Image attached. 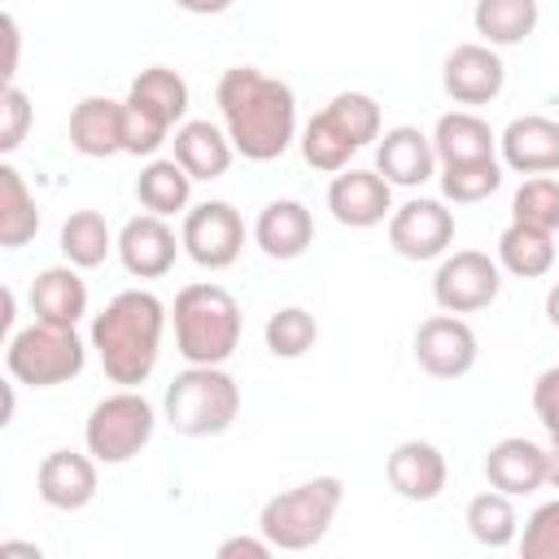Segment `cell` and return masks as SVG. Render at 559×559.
<instances>
[{
  "label": "cell",
  "mask_w": 559,
  "mask_h": 559,
  "mask_svg": "<svg viewBox=\"0 0 559 559\" xmlns=\"http://www.w3.org/2000/svg\"><path fill=\"white\" fill-rule=\"evenodd\" d=\"M70 144L83 157H114V153H122V100L83 96L70 109Z\"/></svg>",
  "instance_id": "obj_23"
},
{
  "label": "cell",
  "mask_w": 559,
  "mask_h": 559,
  "mask_svg": "<svg viewBox=\"0 0 559 559\" xmlns=\"http://www.w3.org/2000/svg\"><path fill=\"white\" fill-rule=\"evenodd\" d=\"M502 188V162L498 157H476V162H450L441 166V192L454 205H476Z\"/></svg>",
  "instance_id": "obj_32"
},
{
  "label": "cell",
  "mask_w": 559,
  "mask_h": 559,
  "mask_svg": "<svg viewBox=\"0 0 559 559\" xmlns=\"http://www.w3.org/2000/svg\"><path fill=\"white\" fill-rule=\"evenodd\" d=\"M450 240H454V214L445 210V201L411 197L406 205H397L389 214V245L411 262L441 258L450 249Z\"/></svg>",
  "instance_id": "obj_10"
},
{
  "label": "cell",
  "mask_w": 559,
  "mask_h": 559,
  "mask_svg": "<svg viewBox=\"0 0 559 559\" xmlns=\"http://www.w3.org/2000/svg\"><path fill=\"white\" fill-rule=\"evenodd\" d=\"M520 555H524V559H559V498H555V502H542V507L524 520Z\"/></svg>",
  "instance_id": "obj_38"
},
{
  "label": "cell",
  "mask_w": 559,
  "mask_h": 559,
  "mask_svg": "<svg viewBox=\"0 0 559 559\" xmlns=\"http://www.w3.org/2000/svg\"><path fill=\"white\" fill-rule=\"evenodd\" d=\"M511 223H528L542 231H559V179L533 175L511 197Z\"/></svg>",
  "instance_id": "obj_35"
},
{
  "label": "cell",
  "mask_w": 559,
  "mask_h": 559,
  "mask_svg": "<svg viewBox=\"0 0 559 559\" xmlns=\"http://www.w3.org/2000/svg\"><path fill=\"white\" fill-rule=\"evenodd\" d=\"M467 533L480 542V546H489V550H502V546H511L515 542V533H520V515H515V507H511V493H502V489H485V493H476L472 502H467Z\"/></svg>",
  "instance_id": "obj_30"
},
{
  "label": "cell",
  "mask_w": 559,
  "mask_h": 559,
  "mask_svg": "<svg viewBox=\"0 0 559 559\" xmlns=\"http://www.w3.org/2000/svg\"><path fill=\"white\" fill-rule=\"evenodd\" d=\"M83 358H87V349H83L79 332L61 328V323H44V319L13 332L9 349H4L9 376L31 389H52V384L74 380L83 371Z\"/></svg>",
  "instance_id": "obj_6"
},
{
  "label": "cell",
  "mask_w": 559,
  "mask_h": 559,
  "mask_svg": "<svg viewBox=\"0 0 559 559\" xmlns=\"http://www.w3.org/2000/svg\"><path fill=\"white\" fill-rule=\"evenodd\" d=\"M179 240H183V253H188L197 266L223 271V266H231V262L240 258V249H245V218H240V210L227 205V201H201V205H192V210L183 214Z\"/></svg>",
  "instance_id": "obj_8"
},
{
  "label": "cell",
  "mask_w": 559,
  "mask_h": 559,
  "mask_svg": "<svg viewBox=\"0 0 559 559\" xmlns=\"http://www.w3.org/2000/svg\"><path fill=\"white\" fill-rule=\"evenodd\" d=\"M4 44H9V57H4V79L13 83V74H17V22H13V13H4Z\"/></svg>",
  "instance_id": "obj_43"
},
{
  "label": "cell",
  "mask_w": 559,
  "mask_h": 559,
  "mask_svg": "<svg viewBox=\"0 0 559 559\" xmlns=\"http://www.w3.org/2000/svg\"><path fill=\"white\" fill-rule=\"evenodd\" d=\"M275 546L266 537H227L218 546V559H266Z\"/></svg>",
  "instance_id": "obj_41"
},
{
  "label": "cell",
  "mask_w": 559,
  "mask_h": 559,
  "mask_svg": "<svg viewBox=\"0 0 559 559\" xmlns=\"http://www.w3.org/2000/svg\"><path fill=\"white\" fill-rule=\"evenodd\" d=\"M26 127H31V100L17 83H9L0 96V153H13L26 140Z\"/></svg>",
  "instance_id": "obj_39"
},
{
  "label": "cell",
  "mask_w": 559,
  "mask_h": 559,
  "mask_svg": "<svg viewBox=\"0 0 559 559\" xmlns=\"http://www.w3.org/2000/svg\"><path fill=\"white\" fill-rule=\"evenodd\" d=\"M533 411L550 437V445H559V367L542 371L537 384H533Z\"/></svg>",
  "instance_id": "obj_40"
},
{
  "label": "cell",
  "mask_w": 559,
  "mask_h": 559,
  "mask_svg": "<svg viewBox=\"0 0 559 559\" xmlns=\"http://www.w3.org/2000/svg\"><path fill=\"white\" fill-rule=\"evenodd\" d=\"M162 332H166L162 297L148 288H127L92 319V349L114 384L135 389L157 367Z\"/></svg>",
  "instance_id": "obj_2"
},
{
  "label": "cell",
  "mask_w": 559,
  "mask_h": 559,
  "mask_svg": "<svg viewBox=\"0 0 559 559\" xmlns=\"http://www.w3.org/2000/svg\"><path fill=\"white\" fill-rule=\"evenodd\" d=\"M358 153V144L319 109L306 127H301V157H306V166H314V170H328V175H336V170H345L349 166V157Z\"/></svg>",
  "instance_id": "obj_31"
},
{
  "label": "cell",
  "mask_w": 559,
  "mask_h": 559,
  "mask_svg": "<svg viewBox=\"0 0 559 559\" xmlns=\"http://www.w3.org/2000/svg\"><path fill=\"white\" fill-rule=\"evenodd\" d=\"M218 114L236 153L249 162H275L297 140V96L284 79L262 74L258 66H231L218 79Z\"/></svg>",
  "instance_id": "obj_1"
},
{
  "label": "cell",
  "mask_w": 559,
  "mask_h": 559,
  "mask_svg": "<svg viewBox=\"0 0 559 559\" xmlns=\"http://www.w3.org/2000/svg\"><path fill=\"white\" fill-rule=\"evenodd\" d=\"M323 114L362 148V144H371V140H380V105L367 96V92H336L328 105H323Z\"/></svg>",
  "instance_id": "obj_37"
},
{
  "label": "cell",
  "mask_w": 559,
  "mask_h": 559,
  "mask_svg": "<svg viewBox=\"0 0 559 559\" xmlns=\"http://www.w3.org/2000/svg\"><path fill=\"white\" fill-rule=\"evenodd\" d=\"M376 170L393 183V188H419L437 175V148L432 135H424L419 127H389L376 144Z\"/></svg>",
  "instance_id": "obj_17"
},
{
  "label": "cell",
  "mask_w": 559,
  "mask_h": 559,
  "mask_svg": "<svg viewBox=\"0 0 559 559\" xmlns=\"http://www.w3.org/2000/svg\"><path fill=\"white\" fill-rule=\"evenodd\" d=\"M262 336H266V349H271L275 358H301L306 349H314V341H319V323H314L310 310H301V306H284V310H275V314L266 319Z\"/></svg>",
  "instance_id": "obj_34"
},
{
  "label": "cell",
  "mask_w": 559,
  "mask_h": 559,
  "mask_svg": "<svg viewBox=\"0 0 559 559\" xmlns=\"http://www.w3.org/2000/svg\"><path fill=\"white\" fill-rule=\"evenodd\" d=\"M328 210L341 227H376L393 214V183L380 170H336L328 183Z\"/></svg>",
  "instance_id": "obj_12"
},
{
  "label": "cell",
  "mask_w": 559,
  "mask_h": 559,
  "mask_svg": "<svg viewBox=\"0 0 559 559\" xmlns=\"http://www.w3.org/2000/svg\"><path fill=\"white\" fill-rule=\"evenodd\" d=\"M498 266L520 275V280H542L555 266V231L528 227V223H511L498 236Z\"/></svg>",
  "instance_id": "obj_26"
},
{
  "label": "cell",
  "mask_w": 559,
  "mask_h": 559,
  "mask_svg": "<svg viewBox=\"0 0 559 559\" xmlns=\"http://www.w3.org/2000/svg\"><path fill=\"white\" fill-rule=\"evenodd\" d=\"M135 197H140V205L148 214L170 218V214L188 210V201H192V175L175 157H153L140 170V179H135Z\"/></svg>",
  "instance_id": "obj_27"
},
{
  "label": "cell",
  "mask_w": 559,
  "mask_h": 559,
  "mask_svg": "<svg viewBox=\"0 0 559 559\" xmlns=\"http://www.w3.org/2000/svg\"><path fill=\"white\" fill-rule=\"evenodd\" d=\"M0 550L4 555H39V546H31V542H4Z\"/></svg>",
  "instance_id": "obj_47"
},
{
  "label": "cell",
  "mask_w": 559,
  "mask_h": 559,
  "mask_svg": "<svg viewBox=\"0 0 559 559\" xmlns=\"http://www.w3.org/2000/svg\"><path fill=\"white\" fill-rule=\"evenodd\" d=\"M537 0H476L472 9V26L489 48L524 44L537 31Z\"/></svg>",
  "instance_id": "obj_25"
},
{
  "label": "cell",
  "mask_w": 559,
  "mask_h": 559,
  "mask_svg": "<svg viewBox=\"0 0 559 559\" xmlns=\"http://www.w3.org/2000/svg\"><path fill=\"white\" fill-rule=\"evenodd\" d=\"M502 166L520 175H550L559 170V122L546 114H520L498 135Z\"/></svg>",
  "instance_id": "obj_15"
},
{
  "label": "cell",
  "mask_w": 559,
  "mask_h": 559,
  "mask_svg": "<svg viewBox=\"0 0 559 559\" xmlns=\"http://www.w3.org/2000/svg\"><path fill=\"white\" fill-rule=\"evenodd\" d=\"M507 83V66L489 44H459L441 66V87L454 105H489Z\"/></svg>",
  "instance_id": "obj_13"
},
{
  "label": "cell",
  "mask_w": 559,
  "mask_h": 559,
  "mask_svg": "<svg viewBox=\"0 0 559 559\" xmlns=\"http://www.w3.org/2000/svg\"><path fill=\"white\" fill-rule=\"evenodd\" d=\"M0 328H4V332L13 328V288L0 293Z\"/></svg>",
  "instance_id": "obj_45"
},
{
  "label": "cell",
  "mask_w": 559,
  "mask_h": 559,
  "mask_svg": "<svg viewBox=\"0 0 559 559\" xmlns=\"http://www.w3.org/2000/svg\"><path fill=\"white\" fill-rule=\"evenodd\" d=\"M546 319L559 328V280L550 284V293H546Z\"/></svg>",
  "instance_id": "obj_46"
},
{
  "label": "cell",
  "mask_w": 559,
  "mask_h": 559,
  "mask_svg": "<svg viewBox=\"0 0 559 559\" xmlns=\"http://www.w3.org/2000/svg\"><path fill=\"white\" fill-rule=\"evenodd\" d=\"M31 310L44 323L74 328L87 314V284H83L79 266H70V262L66 266H44L31 280Z\"/></svg>",
  "instance_id": "obj_22"
},
{
  "label": "cell",
  "mask_w": 559,
  "mask_h": 559,
  "mask_svg": "<svg viewBox=\"0 0 559 559\" xmlns=\"http://www.w3.org/2000/svg\"><path fill=\"white\" fill-rule=\"evenodd\" d=\"M127 96L153 105V109L166 114L170 122H179V118L188 114V83H183L175 70H166V66H148V70H140V74L131 79V92H127Z\"/></svg>",
  "instance_id": "obj_36"
},
{
  "label": "cell",
  "mask_w": 559,
  "mask_h": 559,
  "mask_svg": "<svg viewBox=\"0 0 559 559\" xmlns=\"http://www.w3.org/2000/svg\"><path fill=\"white\" fill-rule=\"evenodd\" d=\"M485 480L511 498L533 493L546 485V450L528 437H502L489 454H485Z\"/></svg>",
  "instance_id": "obj_21"
},
{
  "label": "cell",
  "mask_w": 559,
  "mask_h": 559,
  "mask_svg": "<svg viewBox=\"0 0 559 559\" xmlns=\"http://www.w3.org/2000/svg\"><path fill=\"white\" fill-rule=\"evenodd\" d=\"M175 349L183 362L223 367L240 345V301L223 284H188L175 293Z\"/></svg>",
  "instance_id": "obj_3"
},
{
  "label": "cell",
  "mask_w": 559,
  "mask_h": 559,
  "mask_svg": "<svg viewBox=\"0 0 559 559\" xmlns=\"http://www.w3.org/2000/svg\"><path fill=\"white\" fill-rule=\"evenodd\" d=\"M35 489L52 511H83L96 498V459L79 450H52L35 472Z\"/></svg>",
  "instance_id": "obj_16"
},
{
  "label": "cell",
  "mask_w": 559,
  "mask_h": 559,
  "mask_svg": "<svg viewBox=\"0 0 559 559\" xmlns=\"http://www.w3.org/2000/svg\"><path fill=\"white\" fill-rule=\"evenodd\" d=\"M162 411L179 437H218L240 415V384L223 367L188 362V371H179L166 384Z\"/></svg>",
  "instance_id": "obj_5"
},
{
  "label": "cell",
  "mask_w": 559,
  "mask_h": 559,
  "mask_svg": "<svg viewBox=\"0 0 559 559\" xmlns=\"http://www.w3.org/2000/svg\"><path fill=\"white\" fill-rule=\"evenodd\" d=\"M179 249H183V240H175L170 223L162 214H148V210L127 218L118 231V258L135 280H162L175 266Z\"/></svg>",
  "instance_id": "obj_14"
},
{
  "label": "cell",
  "mask_w": 559,
  "mask_h": 559,
  "mask_svg": "<svg viewBox=\"0 0 559 559\" xmlns=\"http://www.w3.org/2000/svg\"><path fill=\"white\" fill-rule=\"evenodd\" d=\"M384 476L397 498L406 502H432L445 489V454L432 441H402L384 459Z\"/></svg>",
  "instance_id": "obj_19"
},
{
  "label": "cell",
  "mask_w": 559,
  "mask_h": 559,
  "mask_svg": "<svg viewBox=\"0 0 559 559\" xmlns=\"http://www.w3.org/2000/svg\"><path fill=\"white\" fill-rule=\"evenodd\" d=\"M109 249H118L109 223L96 214V210H74L66 223H61V253L70 266L79 271H92L109 258Z\"/></svg>",
  "instance_id": "obj_29"
},
{
  "label": "cell",
  "mask_w": 559,
  "mask_h": 559,
  "mask_svg": "<svg viewBox=\"0 0 559 559\" xmlns=\"http://www.w3.org/2000/svg\"><path fill=\"white\" fill-rule=\"evenodd\" d=\"M432 148H437V162L441 166H450V162H476V157H493L498 135L472 109H454V114H441L437 118Z\"/></svg>",
  "instance_id": "obj_24"
},
{
  "label": "cell",
  "mask_w": 559,
  "mask_h": 559,
  "mask_svg": "<svg viewBox=\"0 0 559 559\" xmlns=\"http://www.w3.org/2000/svg\"><path fill=\"white\" fill-rule=\"evenodd\" d=\"M345 502V485L336 476H314L301 480L275 498L262 502L258 515V533L275 546V550H310L328 537L336 511Z\"/></svg>",
  "instance_id": "obj_4"
},
{
  "label": "cell",
  "mask_w": 559,
  "mask_h": 559,
  "mask_svg": "<svg viewBox=\"0 0 559 559\" xmlns=\"http://www.w3.org/2000/svg\"><path fill=\"white\" fill-rule=\"evenodd\" d=\"M170 4L183 13H197V17H214V13H227L236 0H170Z\"/></svg>",
  "instance_id": "obj_42"
},
{
  "label": "cell",
  "mask_w": 559,
  "mask_h": 559,
  "mask_svg": "<svg viewBox=\"0 0 559 559\" xmlns=\"http://www.w3.org/2000/svg\"><path fill=\"white\" fill-rule=\"evenodd\" d=\"M498 288H502V266L480 249H459V253L441 258V266L432 275V297L450 314L485 310L498 297Z\"/></svg>",
  "instance_id": "obj_9"
},
{
  "label": "cell",
  "mask_w": 559,
  "mask_h": 559,
  "mask_svg": "<svg viewBox=\"0 0 559 559\" xmlns=\"http://www.w3.org/2000/svg\"><path fill=\"white\" fill-rule=\"evenodd\" d=\"M170 118L157 114L153 105L127 96L122 100V153H135V157H153L166 140H170Z\"/></svg>",
  "instance_id": "obj_33"
},
{
  "label": "cell",
  "mask_w": 559,
  "mask_h": 559,
  "mask_svg": "<svg viewBox=\"0 0 559 559\" xmlns=\"http://www.w3.org/2000/svg\"><path fill=\"white\" fill-rule=\"evenodd\" d=\"M153 428H157L153 402L135 389H118L92 406L83 424V441L96 463H127L153 441Z\"/></svg>",
  "instance_id": "obj_7"
},
{
  "label": "cell",
  "mask_w": 559,
  "mask_h": 559,
  "mask_svg": "<svg viewBox=\"0 0 559 559\" xmlns=\"http://www.w3.org/2000/svg\"><path fill=\"white\" fill-rule=\"evenodd\" d=\"M476 332L459 319V314H432L419 323L415 332V362L432 376V380H459L476 367Z\"/></svg>",
  "instance_id": "obj_11"
},
{
  "label": "cell",
  "mask_w": 559,
  "mask_h": 559,
  "mask_svg": "<svg viewBox=\"0 0 559 559\" xmlns=\"http://www.w3.org/2000/svg\"><path fill=\"white\" fill-rule=\"evenodd\" d=\"M35 231H39L35 197H31L26 179L4 162L0 166V245L4 249H22L26 240H35Z\"/></svg>",
  "instance_id": "obj_28"
},
{
  "label": "cell",
  "mask_w": 559,
  "mask_h": 559,
  "mask_svg": "<svg viewBox=\"0 0 559 559\" xmlns=\"http://www.w3.org/2000/svg\"><path fill=\"white\" fill-rule=\"evenodd\" d=\"M253 245L266 258H275V262L301 258L314 245V218H310V210L301 201H293V197L266 201L258 210V223H253Z\"/></svg>",
  "instance_id": "obj_18"
},
{
  "label": "cell",
  "mask_w": 559,
  "mask_h": 559,
  "mask_svg": "<svg viewBox=\"0 0 559 559\" xmlns=\"http://www.w3.org/2000/svg\"><path fill=\"white\" fill-rule=\"evenodd\" d=\"M170 157L192 175V179H223L231 157H236V144L223 127L205 122V118H192V122H179L175 127V140H170Z\"/></svg>",
  "instance_id": "obj_20"
},
{
  "label": "cell",
  "mask_w": 559,
  "mask_h": 559,
  "mask_svg": "<svg viewBox=\"0 0 559 559\" xmlns=\"http://www.w3.org/2000/svg\"><path fill=\"white\" fill-rule=\"evenodd\" d=\"M546 485H550V489H559V445H550V450H546Z\"/></svg>",
  "instance_id": "obj_44"
}]
</instances>
